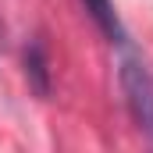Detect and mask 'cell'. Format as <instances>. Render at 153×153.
I'll use <instances>...</instances> for the list:
<instances>
[{"mask_svg": "<svg viewBox=\"0 0 153 153\" xmlns=\"http://www.w3.org/2000/svg\"><path fill=\"white\" fill-rule=\"evenodd\" d=\"M121 93L125 103L135 117V125L153 139V71L139 61V57H121Z\"/></svg>", "mask_w": 153, "mask_h": 153, "instance_id": "cell-1", "label": "cell"}, {"mask_svg": "<svg viewBox=\"0 0 153 153\" xmlns=\"http://www.w3.org/2000/svg\"><path fill=\"white\" fill-rule=\"evenodd\" d=\"M82 4H85L89 18L100 25V32L111 36V43H125V29H121V22H117V11H114L111 0H82Z\"/></svg>", "mask_w": 153, "mask_h": 153, "instance_id": "cell-3", "label": "cell"}, {"mask_svg": "<svg viewBox=\"0 0 153 153\" xmlns=\"http://www.w3.org/2000/svg\"><path fill=\"white\" fill-rule=\"evenodd\" d=\"M25 78L36 89V96L50 93V57H46V46L39 36L29 39V46H25Z\"/></svg>", "mask_w": 153, "mask_h": 153, "instance_id": "cell-2", "label": "cell"}]
</instances>
